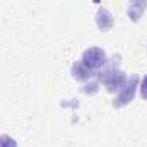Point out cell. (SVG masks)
<instances>
[{
  "label": "cell",
  "mask_w": 147,
  "mask_h": 147,
  "mask_svg": "<svg viewBox=\"0 0 147 147\" xmlns=\"http://www.w3.org/2000/svg\"><path fill=\"white\" fill-rule=\"evenodd\" d=\"M96 79H98V82H103V84H105V87H106L110 92L120 91V89L125 86V82L128 80V77L125 75V72H123V70H120L118 62H116V63H113V65H108L105 70L98 72V74H96Z\"/></svg>",
  "instance_id": "obj_1"
},
{
  "label": "cell",
  "mask_w": 147,
  "mask_h": 147,
  "mask_svg": "<svg viewBox=\"0 0 147 147\" xmlns=\"http://www.w3.org/2000/svg\"><path fill=\"white\" fill-rule=\"evenodd\" d=\"M80 62H82L89 70L94 72V70L103 69V67L108 65V55H106V51H105L103 48H99V46H91V48H87V50L82 53Z\"/></svg>",
  "instance_id": "obj_2"
},
{
  "label": "cell",
  "mask_w": 147,
  "mask_h": 147,
  "mask_svg": "<svg viewBox=\"0 0 147 147\" xmlns=\"http://www.w3.org/2000/svg\"><path fill=\"white\" fill-rule=\"evenodd\" d=\"M137 84H139V77H137V75H132V77L125 82V86L118 91V96L113 99V106H115V108H121V106L128 105V103L134 99V96H135Z\"/></svg>",
  "instance_id": "obj_3"
},
{
  "label": "cell",
  "mask_w": 147,
  "mask_h": 147,
  "mask_svg": "<svg viewBox=\"0 0 147 147\" xmlns=\"http://www.w3.org/2000/svg\"><path fill=\"white\" fill-rule=\"evenodd\" d=\"M146 9H147V0H128L127 14H128V17H130L134 22H137V21L144 16Z\"/></svg>",
  "instance_id": "obj_4"
},
{
  "label": "cell",
  "mask_w": 147,
  "mask_h": 147,
  "mask_svg": "<svg viewBox=\"0 0 147 147\" xmlns=\"http://www.w3.org/2000/svg\"><path fill=\"white\" fill-rule=\"evenodd\" d=\"M96 24L101 31H110L115 24V19L111 16V12L105 7H99L98 9V14H96Z\"/></svg>",
  "instance_id": "obj_5"
},
{
  "label": "cell",
  "mask_w": 147,
  "mask_h": 147,
  "mask_svg": "<svg viewBox=\"0 0 147 147\" xmlns=\"http://www.w3.org/2000/svg\"><path fill=\"white\" fill-rule=\"evenodd\" d=\"M94 75L92 70H89L82 62H75L72 65V77H75L77 80H89Z\"/></svg>",
  "instance_id": "obj_6"
},
{
  "label": "cell",
  "mask_w": 147,
  "mask_h": 147,
  "mask_svg": "<svg viewBox=\"0 0 147 147\" xmlns=\"http://www.w3.org/2000/svg\"><path fill=\"white\" fill-rule=\"evenodd\" d=\"M0 147H17V142L14 137L7 135V134H2L0 135Z\"/></svg>",
  "instance_id": "obj_7"
},
{
  "label": "cell",
  "mask_w": 147,
  "mask_h": 147,
  "mask_svg": "<svg viewBox=\"0 0 147 147\" xmlns=\"http://www.w3.org/2000/svg\"><path fill=\"white\" fill-rule=\"evenodd\" d=\"M139 89H140V96H142L144 99H147V75L142 79V82H140Z\"/></svg>",
  "instance_id": "obj_8"
}]
</instances>
